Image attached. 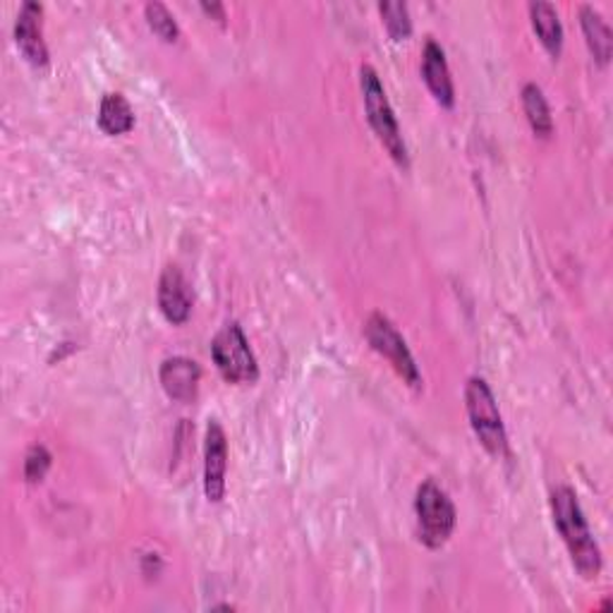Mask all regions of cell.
<instances>
[{
    "mask_svg": "<svg viewBox=\"0 0 613 613\" xmlns=\"http://www.w3.org/2000/svg\"><path fill=\"white\" fill-rule=\"evenodd\" d=\"M553 522L563 537V542L571 551L573 565L585 580H594L602 571V551L594 542V534L585 520V513L578 503V496L571 487H559L551 493Z\"/></svg>",
    "mask_w": 613,
    "mask_h": 613,
    "instance_id": "cell-1",
    "label": "cell"
},
{
    "mask_svg": "<svg viewBox=\"0 0 613 613\" xmlns=\"http://www.w3.org/2000/svg\"><path fill=\"white\" fill-rule=\"evenodd\" d=\"M360 86L364 111H367V121L374 129V135L384 144V149L391 154V158L396 160L401 168H407L411 166V154H407L398 118L391 108V101L384 92L382 80H378V72L372 65L360 67Z\"/></svg>",
    "mask_w": 613,
    "mask_h": 613,
    "instance_id": "cell-2",
    "label": "cell"
},
{
    "mask_svg": "<svg viewBox=\"0 0 613 613\" xmlns=\"http://www.w3.org/2000/svg\"><path fill=\"white\" fill-rule=\"evenodd\" d=\"M465 405L479 444L485 446L493 458L508 456V434L503 427V417L499 413V403H496L489 384L481 376L467 378Z\"/></svg>",
    "mask_w": 613,
    "mask_h": 613,
    "instance_id": "cell-3",
    "label": "cell"
},
{
    "mask_svg": "<svg viewBox=\"0 0 613 613\" xmlns=\"http://www.w3.org/2000/svg\"><path fill=\"white\" fill-rule=\"evenodd\" d=\"M415 516L419 539L429 549H441L450 534L456 530V506L450 501V496L436 485L434 479H427L425 485H419L415 496Z\"/></svg>",
    "mask_w": 613,
    "mask_h": 613,
    "instance_id": "cell-4",
    "label": "cell"
},
{
    "mask_svg": "<svg viewBox=\"0 0 613 613\" xmlns=\"http://www.w3.org/2000/svg\"><path fill=\"white\" fill-rule=\"evenodd\" d=\"M211 357L216 370L228 384H254L259 378V364L238 321L228 324L214 335Z\"/></svg>",
    "mask_w": 613,
    "mask_h": 613,
    "instance_id": "cell-5",
    "label": "cell"
},
{
    "mask_svg": "<svg viewBox=\"0 0 613 613\" xmlns=\"http://www.w3.org/2000/svg\"><path fill=\"white\" fill-rule=\"evenodd\" d=\"M364 339L372 345L374 353L382 355L396 374L403 378L407 386L413 388H422V374L417 362L411 353V347H407L405 339L398 333V329L393 326V321L384 314H372L367 319V324H364Z\"/></svg>",
    "mask_w": 613,
    "mask_h": 613,
    "instance_id": "cell-6",
    "label": "cell"
},
{
    "mask_svg": "<svg viewBox=\"0 0 613 613\" xmlns=\"http://www.w3.org/2000/svg\"><path fill=\"white\" fill-rule=\"evenodd\" d=\"M226 470H228V439L224 427L216 419L207 427L204 441V493L211 503L224 501L226 493Z\"/></svg>",
    "mask_w": 613,
    "mask_h": 613,
    "instance_id": "cell-7",
    "label": "cell"
},
{
    "mask_svg": "<svg viewBox=\"0 0 613 613\" xmlns=\"http://www.w3.org/2000/svg\"><path fill=\"white\" fill-rule=\"evenodd\" d=\"M43 8L34 0H27L20 8L18 20H14V41L34 67H46L49 65V46L43 41V29H41Z\"/></svg>",
    "mask_w": 613,
    "mask_h": 613,
    "instance_id": "cell-8",
    "label": "cell"
},
{
    "mask_svg": "<svg viewBox=\"0 0 613 613\" xmlns=\"http://www.w3.org/2000/svg\"><path fill=\"white\" fill-rule=\"evenodd\" d=\"M158 310L173 326H180L193 314V293L185 281L183 271L168 264L158 279Z\"/></svg>",
    "mask_w": 613,
    "mask_h": 613,
    "instance_id": "cell-9",
    "label": "cell"
},
{
    "mask_svg": "<svg viewBox=\"0 0 613 613\" xmlns=\"http://www.w3.org/2000/svg\"><path fill=\"white\" fill-rule=\"evenodd\" d=\"M160 386L173 401L193 403L199 393L201 370L195 360L189 357H168L160 364Z\"/></svg>",
    "mask_w": 613,
    "mask_h": 613,
    "instance_id": "cell-10",
    "label": "cell"
},
{
    "mask_svg": "<svg viewBox=\"0 0 613 613\" xmlns=\"http://www.w3.org/2000/svg\"><path fill=\"white\" fill-rule=\"evenodd\" d=\"M422 75H425L429 92L441 106L450 108L456 104V90L454 80H450L446 53L434 39L425 43V53H422Z\"/></svg>",
    "mask_w": 613,
    "mask_h": 613,
    "instance_id": "cell-11",
    "label": "cell"
},
{
    "mask_svg": "<svg viewBox=\"0 0 613 613\" xmlns=\"http://www.w3.org/2000/svg\"><path fill=\"white\" fill-rule=\"evenodd\" d=\"M580 24H582V32H585V41L594 55V61L600 65H606L613 53V32L606 24V20L602 18V12L594 10L592 6H582Z\"/></svg>",
    "mask_w": 613,
    "mask_h": 613,
    "instance_id": "cell-12",
    "label": "cell"
},
{
    "mask_svg": "<svg viewBox=\"0 0 613 613\" xmlns=\"http://www.w3.org/2000/svg\"><path fill=\"white\" fill-rule=\"evenodd\" d=\"M530 20L534 32L542 41V46L549 51L551 58H559L563 51V24L559 20V12L551 3H542V0H537V3H530Z\"/></svg>",
    "mask_w": 613,
    "mask_h": 613,
    "instance_id": "cell-13",
    "label": "cell"
},
{
    "mask_svg": "<svg viewBox=\"0 0 613 613\" xmlns=\"http://www.w3.org/2000/svg\"><path fill=\"white\" fill-rule=\"evenodd\" d=\"M98 127L111 137L125 135L135 127V111L123 94H106L101 98Z\"/></svg>",
    "mask_w": 613,
    "mask_h": 613,
    "instance_id": "cell-14",
    "label": "cell"
},
{
    "mask_svg": "<svg viewBox=\"0 0 613 613\" xmlns=\"http://www.w3.org/2000/svg\"><path fill=\"white\" fill-rule=\"evenodd\" d=\"M520 96H522L524 115H528V123L534 129V135L547 139L553 133V118H551V108H549V101L542 92V86L534 82L524 84Z\"/></svg>",
    "mask_w": 613,
    "mask_h": 613,
    "instance_id": "cell-15",
    "label": "cell"
},
{
    "mask_svg": "<svg viewBox=\"0 0 613 613\" xmlns=\"http://www.w3.org/2000/svg\"><path fill=\"white\" fill-rule=\"evenodd\" d=\"M378 12H382L384 24L393 41H403L413 34V20L411 10L401 0H386V3H378Z\"/></svg>",
    "mask_w": 613,
    "mask_h": 613,
    "instance_id": "cell-16",
    "label": "cell"
},
{
    "mask_svg": "<svg viewBox=\"0 0 613 613\" xmlns=\"http://www.w3.org/2000/svg\"><path fill=\"white\" fill-rule=\"evenodd\" d=\"M144 14H147V22L152 27V32L158 39H164L168 43L178 41L180 27H178V22H175L173 12L164 3H158V0H154V3H147V6H144Z\"/></svg>",
    "mask_w": 613,
    "mask_h": 613,
    "instance_id": "cell-17",
    "label": "cell"
},
{
    "mask_svg": "<svg viewBox=\"0 0 613 613\" xmlns=\"http://www.w3.org/2000/svg\"><path fill=\"white\" fill-rule=\"evenodd\" d=\"M51 463H53V456L49 454L46 446H41V444L32 446L24 456V479L29 481V485L43 481V477H46L51 470Z\"/></svg>",
    "mask_w": 613,
    "mask_h": 613,
    "instance_id": "cell-18",
    "label": "cell"
},
{
    "mask_svg": "<svg viewBox=\"0 0 613 613\" xmlns=\"http://www.w3.org/2000/svg\"><path fill=\"white\" fill-rule=\"evenodd\" d=\"M201 10L207 12V14H211L214 20L226 22V8L221 3H201Z\"/></svg>",
    "mask_w": 613,
    "mask_h": 613,
    "instance_id": "cell-19",
    "label": "cell"
}]
</instances>
